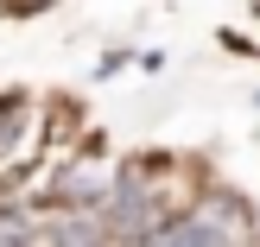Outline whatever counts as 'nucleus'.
Here are the masks:
<instances>
[{
	"label": "nucleus",
	"mask_w": 260,
	"mask_h": 247,
	"mask_svg": "<svg viewBox=\"0 0 260 247\" xmlns=\"http://www.w3.org/2000/svg\"><path fill=\"white\" fill-rule=\"evenodd\" d=\"M19 127H25V95H7L0 101V159H7V146H13Z\"/></svg>",
	"instance_id": "nucleus-1"
},
{
	"label": "nucleus",
	"mask_w": 260,
	"mask_h": 247,
	"mask_svg": "<svg viewBox=\"0 0 260 247\" xmlns=\"http://www.w3.org/2000/svg\"><path fill=\"white\" fill-rule=\"evenodd\" d=\"M25 235H32V222H25V209L0 216V241H25Z\"/></svg>",
	"instance_id": "nucleus-2"
}]
</instances>
